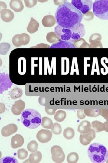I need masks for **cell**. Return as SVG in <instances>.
Wrapping results in <instances>:
<instances>
[{
  "label": "cell",
  "instance_id": "1",
  "mask_svg": "<svg viewBox=\"0 0 108 163\" xmlns=\"http://www.w3.org/2000/svg\"><path fill=\"white\" fill-rule=\"evenodd\" d=\"M55 18L58 26L70 29L81 24L83 14L71 3L67 2L57 8Z\"/></svg>",
  "mask_w": 108,
  "mask_h": 163
},
{
  "label": "cell",
  "instance_id": "2",
  "mask_svg": "<svg viewBox=\"0 0 108 163\" xmlns=\"http://www.w3.org/2000/svg\"><path fill=\"white\" fill-rule=\"evenodd\" d=\"M88 155L93 163H104L108 158V151L102 144L94 143L89 147Z\"/></svg>",
  "mask_w": 108,
  "mask_h": 163
},
{
  "label": "cell",
  "instance_id": "3",
  "mask_svg": "<svg viewBox=\"0 0 108 163\" xmlns=\"http://www.w3.org/2000/svg\"><path fill=\"white\" fill-rule=\"evenodd\" d=\"M42 117L36 110L28 109L24 110L21 114V121L23 125L30 129H36L42 123Z\"/></svg>",
  "mask_w": 108,
  "mask_h": 163
},
{
  "label": "cell",
  "instance_id": "4",
  "mask_svg": "<svg viewBox=\"0 0 108 163\" xmlns=\"http://www.w3.org/2000/svg\"><path fill=\"white\" fill-rule=\"evenodd\" d=\"M94 15L103 20H108V0H97L93 5Z\"/></svg>",
  "mask_w": 108,
  "mask_h": 163
},
{
  "label": "cell",
  "instance_id": "5",
  "mask_svg": "<svg viewBox=\"0 0 108 163\" xmlns=\"http://www.w3.org/2000/svg\"><path fill=\"white\" fill-rule=\"evenodd\" d=\"M71 3L83 15L90 11L93 5V1L91 0H72Z\"/></svg>",
  "mask_w": 108,
  "mask_h": 163
},
{
  "label": "cell",
  "instance_id": "6",
  "mask_svg": "<svg viewBox=\"0 0 108 163\" xmlns=\"http://www.w3.org/2000/svg\"><path fill=\"white\" fill-rule=\"evenodd\" d=\"M54 32L61 40L70 42L72 37V33L70 29L64 28L61 26H56Z\"/></svg>",
  "mask_w": 108,
  "mask_h": 163
},
{
  "label": "cell",
  "instance_id": "7",
  "mask_svg": "<svg viewBox=\"0 0 108 163\" xmlns=\"http://www.w3.org/2000/svg\"><path fill=\"white\" fill-rule=\"evenodd\" d=\"M72 33V37H71L70 42L73 43L78 40L80 39L83 37L85 34V30L84 25L82 24H80L77 27L75 28L70 29Z\"/></svg>",
  "mask_w": 108,
  "mask_h": 163
},
{
  "label": "cell",
  "instance_id": "8",
  "mask_svg": "<svg viewBox=\"0 0 108 163\" xmlns=\"http://www.w3.org/2000/svg\"><path fill=\"white\" fill-rule=\"evenodd\" d=\"M13 83L11 81L9 74L5 73L1 74V93L6 91L12 86Z\"/></svg>",
  "mask_w": 108,
  "mask_h": 163
},
{
  "label": "cell",
  "instance_id": "9",
  "mask_svg": "<svg viewBox=\"0 0 108 163\" xmlns=\"http://www.w3.org/2000/svg\"><path fill=\"white\" fill-rule=\"evenodd\" d=\"M52 136V132L48 130H41L37 133L36 137L39 142L45 143L49 142Z\"/></svg>",
  "mask_w": 108,
  "mask_h": 163
},
{
  "label": "cell",
  "instance_id": "10",
  "mask_svg": "<svg viewBox=\"0 0 108 163\" xmlns=\"http://www.w3.org/2000/svg\"><path fill=\"white\" fill-rule=\"evenodd\" d=\"M18 130V128L17 125L15 124H11L3 127L1 133L3 136L7 137L16 133Z\"/></svg>",
  "mask_w": 108,
  "mask_h": 163
},
{
  "label": "cell",
  "instance_id": "11",
  "mask_svg": "<svg viewBox=\"0 0 108 163\" xmlns=\"http://www.w3.org/2000/svg\"><path fill=\"white\" fill-rule=\"evenodd\" d=\"M25 108L24 101L20 100L15 102L12 108V112L15 115H21Z\"/></svg>",
  "mask_w": 108,
  "mask_h": 163
},
{
  "label": "cell",
  "instance_id": "12",
  "mask_svg": "<svg viewBox=\"0 0 108 163\" xmlns=\"http://www.w3.org/2000/svg\"><path fill=\"white\" fill-rule=\"evenodd\" d=\"M24 141L23 136L20 134H17L12 137L11 145L13 149H17L23 145Z\"/></svg>",
  "mask_w": 108,
  "mask_h": 163
},
{
  "label": "cell",
  "instance_id": "13",
  "mask_svg": "<svg viewBox=\"0 0 108 163\" xmlns=\"http://www.w3.org/2000/svg\"><path fill=\"white\" fill-rule=\"evenodd\" d=\"M95 137V132L93 130L91 129L88 133H84V134H81L80 138V142L83 145H87L91 141V140Z\"/></svg>",
  "mask_w": 108,
  "mask_h": 163
},
{
  "label": "cell",
  "instance_id": "14",
  "mask_svg": "<svg viewBox=\"0 0 108 163\" xmlns=\"http://www.w3.org/2000/svg\"><path fill=\"white\" fill-rule=\"evenodd\" d=\"M50 48H76V47L73 43L61 40L58 42L51 45Z\"/></svg>",
  "mask_w": 108,
  "mask_h": 163
},
{
  "label": "cell",
  "instance_id": "15",
  "mask_svg": "<svg viewBox=\"0 0 108 163\" xmlns=\"http://www.w3.org/2000/svg\"><path fill=\"white\" fill-rule=\"evenodd\" d=\"M14 17V13L9 9H3L1 11V18L5 22H9L12 21Z\"/></svg>",
  "mask_w": 108,
  "mask_h": 163
},
{
  "label": "cell",
  "instance_id": "16",
  "mask_svg": "<svg viewBox=\"0 0 108 163\" xmlns=\"http://www.w3.org/2000/svg\"><path fill=\"white\" fill-rule=\"evenodd\" d=\"M42 23L44 27H51L56 24V21L55 18L52 15H46L42 19Z\"/></svg>",
  "mask_w": 108,
  "mask_h": 163
},
{
  "label": "cell",
  "instance_id": "17",
  "mask_svg": "<svg viewBox=\"0 0 108 163\" xmlns=\"http://www.w3.org/2000/svg\"><path fill=\"white\" fill-rule=\"evenodd\" d=\"M10 7L16 12H21L24 9L23 2L20 0H12L10 2Z\"/></svg>",
  "mask_w": 108,
  "mask_h": 163
},
{
  "label": "cell",
  "instance_id": "18",
  "mask_svg": "<svg viewBox=\"0 0 108 163\" xmlns=\"http://www.w3.org/2000/svg\"><path fill=\"white\" fill-rule=\"evenodd\" d=\"M39 23L33 18H31L30 21L27 27V30L30 34L34 33L38 30Z\"/></svg>",
  "mask_w": 108,
  "mask_h": 163
},
{
  "label": "cell",
  "instance_id": "19",
  "mask_svg": "<svg viewBox=\"0 0 108 163\" xmlns=\"http://www.w3.org/2000/svg\"><path fill=\"white\" fill-rule=\"evenodd\" d=\"M91 130V124L90 122L87 121H83L79 125L78 132L80 133H89Z\"/></svg>",
  "mask_w": 108,
  "mask_h": 163
},
{
  "label": "cell",
  "instance_id": "20",
  "mask_svg": "<svg viewBox=\"0 0 108 163\" xmlns=\"http://www.w3.org/2000/svg\"><path fill=\"white\" fill-rule=\"evenodd\" d=\"M12 42L14 45L17 47L25 45V38L23 34L15 35L12 39Z\"/></svg>",
  "mask_w": 108,
  "mask_h": 163
},
{
  "label": "cell",
  "instance_id": "21",
  "mask_svg": "<svg viewBox=\"0 0 108 163\" xmlns=\"http://www.w3.org/2000/svg\"><path fill=\"white\" fill-rule=\"evenodd\" d=\"M42 159V154L41 153L36 151L30 154L29 161L31 163H38L41 161Z\"/></svg>",
  "mask_w": 108,
  "mask_h": 163
},
{
  "label": "cell",
  "instance_id": "22",
  "mask_svg": "<svg viewBox=\"0 0 108 163\" xmlns=\"http://www.w3.org/2000/svg\"><path fill=\"white\" fill-rule=\"evenodd\" d=\"M23 95V90L20 88L15 87L11 90L10 92V95L12 99L15 100L19 98Z\"/></svg>",
  "mask_w": 108,
  "mask_h": 163
},
{
  "label": "cell",
  "instance_id": "23",
  "mask_svg": "<svg viewBox=\"0 0 108 163\" xmlns=\"http://www.w3.org/2000/svg\"><path fill=\"white\" fill-rule=\"evenodd\" d=\"M46 40L48 42L51 44H54L55 43L60 41L61 40L55 33V32H50L48 33L46 37Z\"/></svg>",
  "mask_w": 108,
  "mask_h": 163
},
{
  "label": "cell",
  "instance_id": "24",
  "mask_svg": "<svg viewBox=\"0 0 108 163\" xmlns=\"http://www.w3.org/2000/svg\"><path fill=\"white\" fill-rule=\"evenodd\" d=\"M51 153L52 156L59 157L64 154L62 148L59 146L55 145L52 147L51 149Z\"/></svg>",
  "mask_w": 108,
  "mask_h": 163
},
{
  "label": "cell",
  "instance_id": "25",
  "mask_svg": "<svg viewBox=\"0 0 108 163\" xmlns=\"http://www.w3.org/2000/svg\"><path fill=\"white\" fill-rule=\"evenodd\" d=\"M41 125L42 127L45 129H51L53 126V122L48 117H44L42 118Z\"/></svg>",
  "mask_w": 108,
  "mask_h": 163
},
{
  "label": "cell",
  "instance_id": "26",
  "mask_svg": "<svg viewBox=\"0 0 108 163\" xmlns=\"http://www.w3.org/2000/svg\"><path fill=\"white\" fill-rule=\"evenodd\" d=\"M66 117V113L65 112L62 110H59L55 113L54 119L57 122H62L64 121Z\"/></svg>",
  "mask_w": 108,
  "mask_h": 163
},
{
  "label": "cell",
  "instance_id": "27",
  "mask_svg": "<svg viewBox=\"0 0 108 163\" xmlns=\"http://www.w3.org/2000/svg\"><path fill=\"white\" fill-rule=\"evenodd\" d=\"M75 135L74 130L72 128H66L63 132V135L66 139L70 140L72 139Z\"/></svg>",
  "mask_w": 108,
  "mask_h": 163
},
{
  "label": "cell",
  "instance_id": "28",
  "mask_svg": "<svg viewBox=\"0 0 108 163\" xmlns=\"http://www.w3.org/2000/svg\"><path fill=\"white\" fill-rule=\"evenodd\" d=\"M78 159V155L75 152L69 154L67 157V161L69 163H77Z\"/></svg>",
  "mask_w": 108,
  "mask_h": 163
},
{
  "label": "cell",
  "instance_id": "29",
  "mask_svg": "<svg viewBox=\"0 0 108 163\" xmlns=\"http://www.w3.org/2000/svg\"><path fill=\"white\" fill-rule=\"evenodd\" d=\"M38 143L35 140L30 141L27 145V149L30 152H34L37 151L38 149Z\"/></svg>",
  "mask_w": 108,
  "mask_h": 163
},
{
  "label": "cell",
  "instance_id": "30",
  "mask_svg": "<svg viewBox=\"0 0 108 163\" xmlns=\"http://www.w3.org/2000/svg\"><path fill=\"white\" fill-rule=\"evenodd\" d=\"M1 163H18L19 162L15 158L11 156H6L2 158Z\"/></svg>",
  "mask_w": 108,
  "mask_h": 163
},
{
  "label": "cell",
  "instance_id": "31",
  "mask_svg": "<svg viewBox=\"0 0 108 163\" xmlns=\"http://www.w3.org/2000/svg\"><path fill=\"white\" fill-rule=\"evenodd\" d=\"M51 132L56 135H58L61 133L62 128L61 126L58 123H55L53 124L52 128H51Z\"/></svg>",
  "mask_w": 108,
  "mask_h": 163
},
{
  "label": "cell",
  "instance_id": "32",
  "mask_svg": "<svg viewBox=\"0 0 108 163\" xmlns=\"http://www.w3.org/2000/svg\"><path fill=\"white\" fill-rule=\"evenodd\" d=\"M18 158L20 160H24L28 156V152L25 149H20L17 153Z\"/></svg>",
  "mask_w": 108,
  "mask_h": 163
},
{
  "label": "cell",
  "instance_id": "33",
  "mask_svg": "<svg viewBox=\"0 0 108 163\" xmlns=\"http://www.w3.org/2000/svg\"><path fill=\"white\" fill-rule=\"evenodd\" d=\"M5 48H4L2 43L1 44V54L5 55L8 52L10 48V45L8 43H5Z\"/></svg>",
  "mask_w": 108,
  "mask_h": 163
},
{
  "label": "cell",
  "instance_id": "34",
  "mask_svg": "<svg viewBox=\"0 0 108 163\" xmlns=\"http://www.w3.org/2000/svg\"><path fill=\"white\" fill-rule=\"evenodd\" d=\"M24 3H25V5H26V7L27 8H32V7H34L36 4H37V1H35V0H33V1H24Z\"/></svg>",
  "mask_w": 108,
  "mask_h": 163
},
{
  "label": "cell",
  "instance_id": "35",
  "mask_svg": "<svg viewBox=\"0 0 108 163\" xmlns=\"http://www.w3.org/2000/svg\"><path fill=\"white\" fill-rule=\"evenodd\" d=\"M65 158V155L64 154L61 156L59 157H55L52 156V159L53 161L55 163H59L63 162Z\"/></svg>",
  "mask_w": 108,
  "mask_h": 163
},
{
  "label": "cell",
  "instance_id": "36",
  "mask_svg": "<svg viewBox=\"0 0 108 163\" xmlns=\"http://www.w3.org/2000/svg\"><path fill=\"white\" fill-rule=\"evenodd\" d=\"M77 115L78 116L79 119H84L86 117L84 113H83V111L82 110H79L77 112Z\"/></svg>",
  "mask_w": 108,
  "mask_h": 163
},
{
  "label": "cell",
  "instance_id": "37",
  "mask_svg": "<svg viewBox=\"0 0 108 163\" xmlns=\"http://www.w3.org/2000/svg\"><path fill=\"white\" fill-rule=\"evenodd\" d=\"M39 103L41 105L45 106V98L44 97H40L39 99Z\"/></svg>",
  "mask_w": 108,
  "mask_h": 163
},
{
  "label": "cell",
  "instance_id": "38",
  "mask_svg": "<svg viewBox=\"0 0 108 163\" xmlns=\"http://www.w3.org/2000/svg\"><path fill=\"white\" fill-rule=\"evenodd\" d=\"M45 110L47 114H48V115H54L55 113V112H56L55 109H48L47 108H45Z\"/></svg>",
  "mask_w": 108,
  "mask_h": 163
},
{
  "label": "cell",
  "instance_id": "39",
  "mask_svg": "<svg viewBox=\"0 0 108 163\" xmlns=\"http://www.w3.org/2000/svg\"><path fill=\"white\" fill-rule=\"evenodd\" d=\"M23 34L24 36V38H25V45H26L28 44L30 41V36L26 33H23Z\"/></svg>",
  "mask_w": 108,
  "mask_h": 163
},
{
  "label": "cell",
  "instance_id": "40",
  "mask_svg": "<svg viewBox=\"0 0 108 163\" xmlns=\"http://www.w3.org/2000/svg\"><path fill=\"white\" fill-rule=\"evenodd\" d=\"M5 105H4L3 103H1V113L2 114L4 112V111H5Z\"/></svg>",
  "mask_w": 108,
  "mask_h": 163
}]
</instances>
